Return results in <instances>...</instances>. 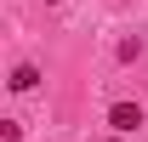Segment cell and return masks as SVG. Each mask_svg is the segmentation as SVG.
Returning a JSON list of instances; mask_svg holds the SVG:
<instances>
[{
  "instance_id": "6da1fadb",
  "label": "cell",
  "mask_w": 148,
  "mask_h": 142,
  "mask_svg": "<svg viewBox=\"0 0 148 142\" xmlns=\"http://www.w3.org/2000/svg\"><path fill=\"white\" fill-rule=\"evenodd\" d=\"M108 125H114V131H137V125H143V108H137V102H114L108 108Z\"/></svg>"
},
{
  "instance_id": "7a4b0ae2",
  "label": "cell",
  "mask_w": 148,
  "mask_h": 142,
  "mask_svg": "<svg viewBox=\"0 0 148 142\" xmlns=\"http://www.w3.org/2000/svg\"><path fill=\"white\" fill-rule=\"evenodd\" d=\"M6 85H12V91H34V85H40V68H34V63H17Z\"/></svg>"
},
{
  "instance_id": "3957f363",
  "label": "cell",
  "mask_w": 148,
  "mask_h": 142,
  "mask_svg": "<svg viewBox=\"0 0 148 142\" xmlns=\"http://www.w3.org/2000/svg\"><path fill=\"white\" fill-rule=\"evenodd\" d=\"M0 142H23V125L17 119H0Z\"/></svg>"
},
{
  "instance_id": "277c9868",
  "label": "cell",
  "mask_w": 148,
  "mask_h": 142,
  "mask_svg": "<svg viewBox=\"0 0 148 142\" xmlns=\"http://www.w3.org/2000/svg\"><path fill=\"white\" fill-rule=\"evenodd\" d=\"M46 6H57V0H46Z\"/></svg>"
}]
</instances>
